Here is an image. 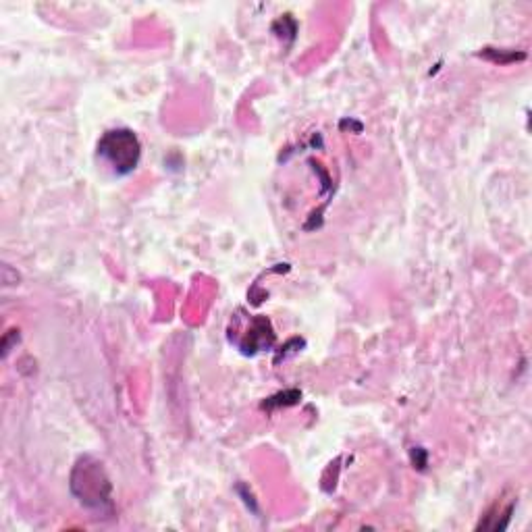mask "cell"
<instances>
[{
    "mask_svg": "<svg viewBox=\"0 0 532 532\" xmlns=\"http://www.w3.org/2000/svg\"><path fill=\"white\" fill-rule=\"evenodd\" d=\"M100 154L109 158L119 173H129L138 165L140 144L131 131H111L100 142Z\"/></svg>",
    "mask_w": 532,
    "mask_h": 532,
    "instance_id": "6da1fadb",
    "label": "cell"
}]
</instances>
